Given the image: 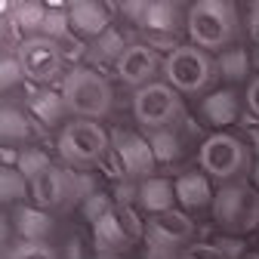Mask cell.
Wrapping results in <instances>:
<instances>
[{"label": "cell", "instance_id": "obj_11", "mask_svg": "<svg viewBox=\"0 0 259 259\" xmlns=\"http://www.w3.org/2000/svg\"><path fill=\"white\" fill-rule=\"evenodd\" d=\"M114 74L126 83V87H148L154 83L157 74H164V59L157 56V50H151L148 44H130V50L120 56V62L114 65Z\"/></svg>", "mask_w": 259, "mask_h": 259}, {"label": "cell", "instance_id": "obj_14", "mask_svg": "<svg viewBox=\"0 0 259 259\" xmlns=\"http://www.w3.org/2000/svg\"><path fill=\"white\" fill-rule=\"evenodd\" d=\"M182 13H188V10H182L179 4L151 0L139 28H142V34H151V37H179L185 31V16Z\"/></svg>", "mask_w": 259, "mask_h": 259}, {"label": "cell", "instance_id": "obj_13", "mask_svg": "<svg viewBox=\"0 0 259 259\" xmlns=\"http://www.w3.org/2000/svg\"><path fill=\"white\" fill-rule=\"evenodd\" d=\"M111 10L108 4H93V0H74L68 4V19H71V31L80 37L99 40L105 31L111 28Z\"/></svg>", "mask_w": 259, "mask_h": 259}, {"label": "cell", "instance_id": "obj_35", "mask_svg": "<svg viewBox=\"0 0 259 259\" xmlns=\"http://www.w3.org/2000/svg\"><path fill=\"white\" fill-rule=\"evenodd\" d=\"M247 108H250V114L259 120V77H253V80L247 83Z\"/></svg>", "mask_w": 259, "mask_h": 259}, {"label": "cell", "instance_id": "obj_16", "mask_svg": "<svg viewBox=\"0 0 259 259\" xmlns=\"http://www.w3.org/2000/svg\"><path fill=\"white\" fill-rule=\"evenodd\" d=\"M213 198H216V191H213L207 173H182V176L176 179V201H179L185 210L213 207Z\"/></svg>", "mask_w": 259, "mask_h": 259}, {"label": "cell", "instance_id": "obj_21", "mask_svg": "<svg viewBox=\"0 0 259 259\" xmlns=\"http://www.w3.org/2000/svg\"><path fill=\"white\" fill-rule=\"evenodd\" d=\"M7 19L19 28V37H40L44 34V19H47V7L40 4H7Z\"/></svg>", "mask_w": 259, "mask_h": 259}, {"label": "cell", "instance_id": "obj_26", "mask_svg": "<svg viewBox=\"0 0 259 259\" xmlns=\"http://www.w3.org/2000/svg\"><path fill=\"white\" fill-rule=\"evenodd\" d=\"M50 167H53V160H50V154H47L44 148H22V151H19L16 170H19L28 182H34L37 176H44Z\"/></svg>", "mask_w": 259, "mask_h": 259}, {"label": "cell", "instance_id": "obj_31", "mask_svg": "<svg viewBox=\"0 0 259 259\" xmlns=\"http://www.w3.org/2000/svg\"><path fill=\"white\" fill-rule=\"evenodd\" d=\"M99 170H102L105 176H111L114 182H130V176H126V167H123V160H120V154H117L114 148H108V154L102 157Z\"/></svg>", "mask_w": 259, "mask_h": 259}, {"label": "cell", "instance_id": "obj_28", "mask_svg": "<svg viewBox=\"0 0 259 259\" xmlns=\"http://www.w3.org/2000/svg\"><path fill=\"white\" fill-rule=\"evenodd\" d=\"M0 191H4V204L25 201L28 191H31V182L16 167H4V173H0Z\"/></svg>", "mask_w": 259, "mask_h": 259}, {"label": "cell", "instance_id": "obj_17", "mask_svg": "<svg viewBox=\"0 0 259 259\" xmlns=\"http://www.w3.org/2000/svg\"><path fill=\"white\" fill-rule=\"evenodd\" d=\"M13 225H16L19 241H31V244H44L53 235V216L47 210H40V207L22 204L13 213Z\"/></svg>", "mask_w": 259, "mask_h": 259}, {"label": "cell", "instance_id": "obj_19", "mask_svg": "<svg viewBox=\"0 0 259 259\" xmlns=\"http://www.w3.org/2000/svg\"><path fill=\"white\" fill-rule=\"evenodd\" d=\"M93 247L99 256H120L126 247H133V241L126 238L117 213H111V216H105L93 225Z\"/></svg>", "mask_w": 259, "mask_h": 259}, {"label": "cell", "instance_id": "obj_22", "mask_svg": "<svg viewBox=\"0 0 259 259\" xmlns=\"http://www.w3.org/2000/svg\"><path fill=\"white\" fill-rule=\"evenodd\" d=\"M126 50H130L126 37L120 34L117 28H108L99 40H93V44L87 47V59H90L93 65H105V62H114V65H117Z\"/></svg>", "mask_w": 259, "mask_h": 259}, {"label": "cell", "instance_id": "obj_9", "mask_svg": "<svg viewBox=\"0 0 259 259\" xmlns=\"http://www.w3.org/2000/svg\"><path fill=\"white\" fill-rule=\"evenodd\" d=\"M133 114L145 133H154V130H173L185 117V105L170 83H148L133 93Z\"/></svg>", "mask_w": 259, "mask_h": 259}, {"label": "cell", "instance_id": "obj_15", "mask_svg": "<svg viewBox=\"0 0 259 259\" xmlns=\"http://www.w3.org/2000/svg\"><path fill=\"white\" fill-rule=\"evenodd\" d=\"M201 114L210 126L222 130V126H232L241 123V93L225 87V90H213L207 99L201 102Z\"/></svg>", "mask_w": 259, "mask_h": 259}, {"label": "cell", "instance_id": "obj_42", "mask_svg": "<svg viewBox=\"0 0 259 259\" xmlns=\"http://www.w3.org/2000/svg\"><path fill=\"white\" fill-rule=\"evenodd\" d=\"M244 259H259V253H253V256H244Z\"/></svg>", "mask_w": 259, "mask_h": 259}, {"label": "cell", "instance_id": "obj_7", "mask_svg": "<svg viewBox=\"0 0 259 259\" xmlns=\"http://www.w3.org/2000/svg\"><path fill=\"white\" fill-rule=\"evenodd\" d=\"M164 77L179 96H198L216 77V59H210L204 50L191 44H182L164 59Z\"/></svg>", "mask_w": 259, "mask_h": 259}, {"label": "cell", "instance_id": "obj_36", "mask_svg": "<svg viewBox=\"0 0 259 259\" xmlns=\"http://www.w3.org/2000/svg\"><path fill=\"white\" fill-rule=\"evenodd\" d=\"M247 34H250V40L259 47V4H253L250 7V19H247Z\"/></svg>", "mask_w": 259, "mask_h": 259}, {"label": "cell", "instance_id": "obj_23", "mask_svg": "<svg viewBox=\"0 0 259 259\" xmlns=\"http://www.w3.org/2000/svg\"><path fill=\"white\" fill-rule=\"evenodd\" d=\"M0 133H4L7 148H13L16 142H25V139L34 136V120H31L22 108L7 105L4 114H0Z\"/></svg>", "mask_w": 259, "mask_h": 259}, {"label": "cell", "instance_id": "obj_4", "mask_svg": "<svg viewBox=\"0 0 259 259\" xmlns=\"http://www.w3.org/2000/svg\"><path fill=\"white\" fill-rule=\"evenodd\" d=\"M56 145L65 164L74 167L77 173H87L102 164V157L111 148V136L96 120H71L62 126Z\"/></svg>", "mask_w": 259, "mask_h": 259}, {"label": "cell", "instance_id": "obj_27", "mask_svg": "<svg viewBox=\"0 0 259 259\" xmlns=\"http://www.w3.org/2000/svg\"><path fill=\"white\" fill-rule=\"evenodd\" d=\"M44 37H50V40H56V44L71 40V19H68V7H47Z\"/></svg>", "mask_w": 259, "mask_h": 259}, {"label": "cell", "instance_id": "obj_32", "mask_svg": "<svg viewBox=\"0 0 259 259\" xmlns=\"http://www.w3.org/2000/svg\"><path fill=\"white\" fill-rule=\"evenodd\" d=\"M0 80H4V90H13L16 83L25 80V71L16 56H4V65H0Z\"/></svg>", "mask_w": 259, "mask_h": 259}, {"label": "cell", "instance_id": "obj_3", "mask_svg": "<svg viewBox=\"0 0 259 259\" xmlns=\"http://www.w3.org/2000/svg\"><path fill=\"white\" fill-rule=\"evenodd\" d=\"M213 222L229 235H250L259 225V191L253 182H229L213 198Z\"/></svg>", "mask_w": 259, "mask_h": 259}, {"label": "cell", "instance_id": "obj_8", "mask_svg": "<svg viewBox=\"0 0 259 259\" xmlns=\"http://www.w3.org/2000/svg\"><path fill=\"white\" fill-rule=\"evenodd\" d=\"M194 238V222L182 210L145 219V259H182Z\"/></svg>", "mask_w": 259, "mask_h": 259}, {"label": "cell", "instance_id": "obj_18", "mask_svg": "<svg viewBox=\"0 0 259 259\" xmlns=\"http://www.w3.org/2000/svg\"><path fill=\"white\" fill-rule=\"evenodd\" d=\"M139 204L151 216L170 213L176 204V182H170L167 176H151V179L139 182Z\"/></svg>", "mask_w": 259, "mask_h": 259}, {"label": "cell", "instance_id": "obj_29", "mask_svg": "<svg viewBox=\"0 0 259 259\" xmlns=\"http://www.w3.org/2000/svg\"><path fill=\"white\" fill-rule=\"evenodd\" d=\"M117 210V204L108 198L105 191H96V194H90V198L80 204V213H83V219H90L93 225L99 222V219H105V216H111Z\"/></svg>", "mask_w": 259, "mask_h": 259}, {"label": "cell", "instance_id": "obj_33", "mask_svg": "<svg viewBox=\"0 0 259 259\" xmlns=\"http://www.w3.org/2000/svg\"><path fill=\"white\" fill-rule=\"evenodd\" d=\"M182 259H229L219 244H191Z\"/></svg>", "mask_w": 259, "mask_h": 259}, {"label": "cell", "instance_id": "obj_6", "mask_svg": "<svg viewBox=\"0 0 259 259\" xmlns=\"http://www.w3.org/2000/svg\"><path fill=\"white\" fill-rule=\"evenodd\" d=\"M201 170L219 182H238L247 170H253V154H250V145L241 139V136H232V133H213L204 139L201 145Z\"/></svg>", "mask_w": 259, "mask_h": 259}, {"label": "cell", "instance_id": "obj_37", "mask_svg": "<svg viewBox=\"0 0 259 259\" xmlns=\"http://www.w3.org/2000/svg\"><path fill=\"white\" fill-rule=\"evenodd\" d=\"M241 139H244V142H247V145H250V148L256 151V160H259V130H256V126L250 123V126L244 130V136H241Z\"/></svg>", "mask_w": 259, "mask_h": 259}, {"label": "cell", "instance_id": "obj_2", "mask_svg": "<svg viewBox=\"0 0 259 259\" xmlns=\"http://www.w3.org/2000/svg\"><path fill=\"white\" fill-rule=\"evenodd\" d=\"M59 93H62L65 105H68V114H74L77 120H99L114 105L111 83L90 65H74L65 74Z\"/></svg>", "mask_w": 259, "mask_h": 259}, {"label": "cell", "instance_id": "obj_34", "mask_svg": "<svg viewBox=\"0 0 259 259\" xmlns=\"http://www.w3.org/2000/svg\"><path fill=\"white\" fill-rule=\"evenodd\" d=\"M114 201H117V207H133L139 201V185H133V182H117Z\"/></svg>", "mask_w": 259, "mask_h": 259}, {"label": "cell", "instance_id": "obj_24", "mask_svg": "<svg viewBox=\"0 0 259 259\" xmlns=\"http://www.w3.org/2000/svg\"><path fill=\"white\" fill-rule=\"evenodd\" d=\"M250 65H253L250 53L241 50V47H232V50H225V53L216 56V74L225 77V80H232V83H238V80H244L250 74Z\"/></svg>", "mask_w": 259, "mask_h": 259}, {"label": "cell", "instance_id": "obj_10", "mask_svg": "<svg viewBox=\"0 0 259 259\" xmlns=\"http://www.w3.org/2000/svg\"><path fill=\"white\" fill-rule=\"evenodd\" d=\"M16 59L22 65L28 83H37V87L50 90V83L62 77V65H65L62 44H56V40H50L44 34L40 37H25L19 44V50H16Z\"/></svg>", "mask_w": 259, "mask_h": 259}, {"label": "cell", "instance_id": "obj_39", "mask_svg": "<svg viewBox=\"0 0 259 259\" xmlns=\"http://www.w3.org/2000/svg\"><path fill=\"white\" fill-rule=\"evenodd\" d=\"M250 176H253V188L259 191V160H256V164H253V170H250Z\"/></svg>", "mask_w": 259, "mask_h": 259}, {"label": "cell", "instance_id": "obj_1", "mask_svg": "<svg viewBox=\"0 0 259 259\" xmlns=\"http://www.w3.org/2000/svg\"><path fill=\"white\" fill-rule=\"evenodd\" d=\"M241 22H238V7L229 0H198L185 13V34L191 47L204 53H225L232 50L229 44L238 37Z\"/></svg>", "mask_w": 259, "mask_h": 259}, {"label": "cell", "instance_id": "obj_40", "mask_svg": "<svg viewBox=\"0 0 259 259\" xmlns=\"http://www.w3.org/2000/svg\"><path fill=\"white\" fill-rule=\"evenodd\" d=\"M253 65H256V71H259V47H256V53H253Z\"/></svg>", "mask_w": 259, "mask_h": 259}, {"label": "cell", "instance_id": "obj_20", "mask_svg": "<svg viewBox=\"0 0 259 259\" xmlns=\"http://www.w3.org/2000/svg\"><path fill=\"white\" fill-rule=\"evenodd\" d=\"M28 108H31V117H34L40 126H56V123H62L65 114H68V105H65L62 93H56V90H34Z\"/></svg>", "mask_w": 259, "mask_h": 259}, {"label": "cell", "instance_id": "obj_38", "mask_svg": "<svg viewBox=\"0 0 259 259\" xmlns=\"http://www.w3.org/2000/svg\"><path fill=\"white\" fill-rule=\"evenodd\" d=\"M219 247H222V253L229 256V259H235L241 253V241H219Z\"/></svg>", "mask_w": 259, "mask_h": 259}, {"label": "cell", "instance_id": "obj_12", "mask_svg": "<svg viewBox=\"0 0 259 259\" xmlns=\"http://www.w3.org/2000/svg\"><path fill=\"white\" fill-rule=\"evenodd\" d=\"M111 148L120 154L130 179H142L145 182V179L154 176L157 157H154V151H151V145H148L145 136L126 133V130H114V133H111Z\"/></svg>", "mask_w": 259, "mask_h": 259}, {"label": "cell", "instance_id": "obj_30", "mask_svg": "<svg viewBox=\"0 0 259 259\" xmlns=\"http://www.w3.org/2000/svg\"><path fill=\"white\" fill-rule=\"evenodd\" d=\"M7 259H59V253L50 244H31V241H19L7 250Z\"/></svg>", "mask_w": 259, "mask_h": 259}, {"label": "cell", "instance_id": "obj_25", "mask_svg": "<svg viewBox=\"0 0 259 259\" xmlns=\"http://www.w3.org/2000/svg\"><path fill=\"white\" fill-rule=\"evenodd\" d=\"M157 164H173V160L182 157V136L176 133V130H154V133L145 136Z\"/></svg>", "mask_w": 259, "mask_h": 259}, {"label": "cell", "instance_id": "obj_5", "mask_svg": "<svg viewBox=\"0 0 259 259\" xmlns=\"http://www.w3.org/2000/svg\"><path fill=\"white\" fill-rule=\"evenodd\" d=\"M99 188L93 185V179L87 173L68 170V167H50L44 176H37L31 182V198H34V207L40 210H62V207H71V204H83L90 194H96Z\"/></svg>", "mask_w": 259, "mask_h": 259}, {"label": "cell", "instance_id": "obj_41", "mask_svg": "<svg viewBox=\"0 0 259 259\" xmlns=\"http://www.w3.org/2000/svg\"><path fill=\"white\" fill-rule=\"evenodd\" d=\"M96 259H120V256H99V253H96Z\"/></svg>", "mask_w": 259, "mask_h": 259}]
</instances>
